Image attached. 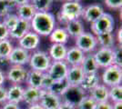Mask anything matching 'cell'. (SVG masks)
Returning <instances> with one entry per match:
<instances>
[{
	"instance_id": "obj_1",
	"label": "cell",
	"mask_w": 122,
	"mask_h": 109,
	"mask_svg": "<svg viewBox=\"0 0 122 109\" xmlns=\"http://www.w3.org/2000/svg\"><path fill=\"white\" fill-rule=\"evenodd\" d=\"M56 16L51 12H36L30 21L31 30L39 36H48L56 27Z\"/></svg>"
},
{
	"instance_id": "obj_2",
	"label": "cell",
	"mask_w": 122,
	"mask_h": 109,
	"mask_svg": "<svg viewBox=\"0 0 122 109\" xmlns=\"http://www.w3.org/2000/svg\"><path fill=\"white\" fill-rule=\"evenodd\" d=\"M83 9L84 6L81 3L64 1L61 5L58 13L56 14V23L58 21L59 25L61 26H64L68 21L80 19L83 14Z\"/></svg>"
},
{
	"instance_id": "obj_3",
	"label": "cell",
	"mask_w": 122,
	"mask_h": 109,
	"mask_svg": "<svg viewBox=\"0 0 122 109\" xmlns=\"http://www.w3.org/2000/svg\"><path fill=\"white\" fill-rule=\"evenodd\" d=\"M115 28V19L111 14L105 12L99 18L90 24V30L94 36L111 33Z\"/></svg>"
},
{
	"instance_id": "obj_4",
	"label": "cell",
	"mask_w": 122,
	"mask_h": 109,
	"mask_svg": "<svg viewBox=\"0 0 122 109\" xmlns=\"http://www.w3.org/2000/svg\"><path fill=\"white\" fill-rule=\"evenodd\" d=\"M51 62L52 60L50 59L47 52L37 49L31 53L30 58L28 61V66L32 70L46 73V71L50 66Z\"/></svg>"
},
{
	"instance_id": "obj_5",
	"label": "cell",
	"mask_w": 122,
	"mask_h": 109,
	"mask_svg": "<svg viewBox=\"0 0 122 109\" xmlns=\"http://www.w3.org/2000/svg\"><path fill=\"white\" fill-rule=\"evenodd\" d=\"M101 84L105 85L108 88L122 83V67L112 65L103 69L100 75Z\"/></svg>"
},
{
	"instance_id": "obj_6",
	"label": "cell",
	"mask_w": 122,
	"mask_h": 109,
	"mask_svg": "<svg viewBox=\"0 0 122 109\" xmlns=\"http://www.w3.org/2000/svg\"><path fill=\"white\" fill-rule=\"evenodd\" d=\"M75 46L85 54H92L98 47L96 36L91 32L86 31L75 38Z\"/></svg>"
},
{
	"instance_id": "obj_7",
	"label": "cell",
	"mask_w": 122,
	"mask_h": 109,
	"mask_svg": "<svg viewBox=\"0 0 122 109\" xmlns=\"http://www.w3.org/2000/svg\"><path fill=\"white\" fill-rule=\"evenodd\" d=\"M28 69L22 66H10L5 73V79L11 85H22L25 82Z\"/></svg>"
},
{
	"instance_id": "obj_8",
	"label": "cell",
	"mask_w": 122,
	"mask_h": 109,
	"mask_svg": "<svg viewBox=\"0 0 122 109\" xmlns=\"http://www.w3.org/2000/svg\"><path fill=\"white\" fill-rule=\"evenodd\" d=\"M69 66L66 61H52L46 74L50 76L55 82L63 81L66 77Z\"/></svg>"
},
{
	"instance_id": "obj_9",
	"label": "cell",
	"mask_w": 122,
	"mask_h": 109,
	"mask_svg": "<svg viewBox=\"0 0 122 109\" xmlns=\"http://www.w3.org/2000/svg\"><path fill=\"white\" fill-rule=\"evenodd\" d=\"M31 53L25 50L24 48L18 47H14L12 52L10 53L7 61L10 66H25L28 65Z\"/></svg>"
},
{
	"instance_id": "obj_10",
	"label": "cell",
	"mask_w": 122,
	"mask_h": 109,
	"mask_svg": "<svg viewBox=\"0 0 122 109\" xmlns=\"http://www.w3.org/2000/svg\"><path fill=\"white\" fill-rule=\"evenodd\" d=\"M94 58L96 60L99 69H104L110 66L113 64V51L112 48L97 47L96 51L93 53Z\"/></svg>"
},
{
	"instance_id": "obj_11",
	"label": "cell",
	"mask_w": 122,
	"mask_h": 109,
	"mask_svg": "<svg viewBox=\"0 0 122 109\" xmlns=\"http://www.w3.org/2000/svg\"><path fill=\"white\" fill-rule=\"evenodd\" d=\"M40 36L32 30L25 34L22 38H20L17 43L18 47L24 48L28 52H34L37 50V48L40 45Z\"/></svg>"
},
{
	"instance_id": "obj_12",
	"label": "cell",
	"mask_w": 122,
	"mask_h": 109,
	"mask_svg": "<svg viewBox=\"0 0 122 109\" xmlns=\"http://www.w3.org/2000/svg\"><path fill=\"white\" fill-rule=\"evenodd\" d=\"M62 102V97L56 95L48 90H42L39 103L44 109H57Z\"/></svg>"
},
{
	"instance_id": "obj_13",
	"label": "cell",
	"mask_w": 122,
	"mask_h": 109,
	"mask_svg": "<svg viewBox=\"0 0 122 109\" xmlns=\"http://www.w3.org/2000/svg\"><path fill=\"white\" fill-rule=\"evenodd\" d=\"M104 13H105L104 7L100 4L95 3L84 7L81 18H83L87 23L91 24L94 21L97 20V18H99Z\"/></svg>"
},
{
	"instance_id": "obj_14",
	"label": "cell",
	"mask_w": 122,
	"mask_h": 109,
	"mask_svg": "<svg viewBox=\"0 0 122 109\" xmlns=\"http://www.w3.org/2000/svg\"><path fill=\"white\" fill-rule=\"evenodd\" d=\"M84 76H85V74L80 67V66H69L65 80L71 88H78L84 79Z\"/></svg>"
},
{
	"instance_id": "obj_15",
	"label": "cell",
	"mask_w": 122,
	"mask_h": 109,
	"mask_svg": "<svg viewBox=\"0 0 122 109\" xmlns=\"http://www.w3.org/2000/svg\"><path fill=\"white\" fill-rule=\"evenodd\" d=\"M29 31H31L30 22L23 19H18L15 26L9 31V38L11 40L13 39L18 41Z\"/></svg>"
},
{
	"instance_id": "obj_16",
	"label": "cell",
	"mask_w": 122,
	"mask_h": 109,
	"mask_svg": "<svg viewBox=\"0 0 122 109\" xmlns=\"http://www.w3.org/2000/svg\"><path fill=\"white\" fill-rule=\"evenodd\" d=\"M85 55L86 54L82 52L78 47H76V46H72L70 47H67L65 61L69 66H80L85 57Z\"/></svg>"
},
{
	"instance_id": "obj_17",
	"label": "cell",
	"mask_w": 122,
	"mask_h": 109,
	"mask_svg": "<svg viewBox=\"0 0 122 109\" xmlns=\"http://www.w3.org/2000/svg\"><path fill=\"white\" fill-rule=\"evenodd\" d=\"M41 94H42V89L34 88L31 86H25L24 88L22 102H24L27 106L38 104L41 97Z\"/></svg>"
},
{
	"instance_id": "obj_18",
	"label": "cell",
	"mask_w": 122,
	"mask_h": 109,
	"mask_svg": "<svg viewBox=\"0 0 122 109\" xmlns=\"http://www.w3.org/2000/svg\"><path fill=\"white\" fill-rule=\"evenodd\" d=\"M24 86L22 85H11L7 90V97L6 102L13 104H19L23 101V94H24Z\"/></svg>"
},
{
	"instance_id": "obj_19",
	"label": "cell",
	"mask_w": 122,
	"mask_h": 109,
	"mask_svg": "<svg viewBox=\"0 0 122 109\" xmlns=\"http://www.w3.org/2000/svg\"><path fill=\"white\" fill-rule=\"evenodd\" d=\"M63 27L66 29V33L68 34L69 37H72L74 39L76 38L78 36H80L82 33L85 32L84 23L82 22L81 19L68 21Z\"/></svg>"
},
{
	"instance_id": "obj_20",
	"label": "cell",
	"mask_w": 122,
	"mask_h": 109,
	"mask_svg": "<svg viewBox=\"0 0 122 109\" xmlns=\"http://www.w3.org/2000/svg\"><path fill=\"white\" fill-rule=\"evenodd\" d=\"M100 83H101L100 76L98 75V73H97V74H90V75H85L84 79H83V81L81 82L78 88L84 93L85 92L88 93Z\"/></svg>"
},
{
	"instance_id": "obj_21",
	"label": "cell",
	"mask_w": 122,
	"mask_h": 109,
	"mask_svg": "<svg viewBox=\"0 0 122 109\" xmlns=\"http://www.w3.org/2000/svg\"><path fill=\"white\" fill-rule=\"evenodd\" d=\"M67 47L64 44H52L48 49V56L52 61H65Z\"/></svg>"
},
{
	"instance_id": "obj_22",
	"label": "cell",
	"mask_w": 122,
	"mask_h": 109,
	"mask_svg": "<svg viewBox=\"0 0 122 109\" xmlns=\"http://www.w3.org/2000/svg\"><path fill=\"white\" fill-rule=\"evenodd\" d=\"M80 67L83 70L85 75H90V74H97L99 71V67L96 63L94 58L93 53L92 54H86L85 57L82 61Z\"/></svg>"
},
{
	"instance_id": "obj_23",
	"label": "cell",
	"mask_w": 122,
	"mask_h": 109,
	"mask_svg": "<svg viewBox=\"0 0 122 109\" xmlns=\"http://www.w3.org/2000/svg\"><path fill=\"white\" fill-rule=\"evenodd\" d=\"M44 75H45V73L29 69L28 72H27V76H26L25 82L26 86H31V87H34V88L41 89Z\"/></svg>"
},
{
	"instance_id": "obj_24",
	"label": "cell",
	"mask_w": 122,
	"mask_h": 109,
	"mask_svg": "<svg viewBox=\"0 0 122 109\" xmlns=\"http://www.w3.org/2000/svg\"><path fill=\"white\" fill-rule=\"evenodd\" d=\"M36 9L30 3L15 6V15L18 16L19 19L30 22L34 16L36 15Z\"/></svg>"
},
{
	"instance_id": "obj_25",
	"label": "cell",
	"mask_w": 122,
	"mask_h": 109,
	"mask_svg": "<svg viewBox=\"0 0 122 109\" xmlns=\"http://www.w3.org/2000/svg\"><path fill=\"white\" fill-rule=\"evenodd\" d=\"M108 90L109 88L107 86L100 83L95 88L92 89L90 92H88L87 95L94 99L97 103L108 101Z\"/></svg>"
},
{
	"instance_id": "obj_26",
	"label": "cell",
	"mask_w": 122,
	"mask_h": 109,
	"mask_svg": "<svg viewBox=\"0 0 122 109\" xmlns=\"http://www.w3.org/2000/svg\"><path fill=\"white\" fill-rule=\"evenodd\" d=\"M49 40L52 44H64L66 45L69 40V36L63 26H57L48 36Z\"/></svg>"
},
{
	"instance_id": "obj_27",
	"label": "cell",
	"mask_w": 122,
	"mask_h": 109,
	"mask_svg": "<svg viewBox=\"0 0 122 109\" xmlns=\"http://www.w3.org/2000/svg\"><path fill=\"white\" fill-rule=\"evenodd\" d=\"M98 47H106V48H113L117 45L115 34L111 33H104L96 36Z\"/></svg>"
},
{
	"instance_id": "obj_28",
	"label": "cell",
	"mask_w": 122,
	"mask_h": 109,
	"mask_svg": "<svg viewBox=\"0 0 122 109\" xmlns=\"http://www.w3.org/2000/svg\"><path fill=\"white\" fill-rule=\"evenodd\" d=\"M70 89H71V87L69 86L68 84L66 83V80H63V81L54 82V84L52 85V86L48 91H50L53 94H55V95L63 98L66 94L69 92Z\"/></svg>"
},
{
	"instance_id": "obj_29",
	"label": "cell",
	"mask_w": 122,
	"mask_h": 109,
	"mask_svg": "<svg viewBox=\"0 0 122 109\" xmlns=\"http://www.w3.org/2000/svg\"><path fill=\"white\" fill-rule=\"evenodd\" d=\"M53 3L54 0H30V4L36 12H49Z\"/></svg>"
},
{
	"instance_id": "obj_30",
	"label": "cell",
	"mask_w": 122,
	"mask_h": 109,
	"mask_svg": "<svg viewBox=\"0 0 122 109\" xmlns=\"http://www.w3.org/2000/svg\"><path fill=\"white\" fill-rule=\"evenodd\" d=\"M97 102L88 95H82L79 101L76 104V109H95Z\"/></svg>"
},
{
	"instance_id": "obj_31",
	"label": "cell",
	"mask_w": 122,
	"mask_h": 109,
	"mask_svg": "<svg viewBox=\"0 0 122 109\" xmlns=\"http://www.w3.org/2000/svg\"><path fill=\"white\" fill-rule=\"evenodd\" d=\"M14 47L15 46L13 45L10 38L1 40L0 41V58L7 59Z\"/></svg>"
},
{
	"instance_id": "obj_32",
	"label": "cell",
	"mask_w": 122,
	"mask_h": 109,
	"mask_svg": "<svg viewBox=\"0 0 122 109\" xmlns=\"http://www.w3.org/2000/svg\"><path fill=\"white\" fill-rule=\"evenodd\" d=\"M108 101L111 103L122 102V85H117L109 87L108 90Z\"/></svg>"
},
{
	"instance_id": "obj_33",
	"label": "cell",
	"mask_w": 122,
	"mask_h": 109,
	"mask_svg": "<svg viewBox=\"0 0 122 109\" xmlns=\"http://www.w3.org/2000/svg\"><path fill=\"white\" fill-rule=\"evenodd\" d=\"M16 5L12 0H0V17H4L7 14L12 13V10L15 9Z\"/></svg>"
},
{
	"instance_id": "obj_34",
	"label": "cell",
	"mask_w": 122,
	"mask_h": 109,
	"mask_svg": "<svg viewBox=\"0 0 122 109\" xmlns=\"http://www.w3.org/2000/svg\"><path fill=\"white\" fill-rule=\"evenodd\" d=\"M18 19L19 18H18V16L15 15V13H9V14H7L6 16L3 17L2 22L7 27V29L10 31L11 29L15 26V24L17 23Z\"/></svg>"
},
{
	"instance_id": "obj_35",
	"label": "cell",
	"mask_w": 122,
	"mask_h": 109,
	"mask_svg": "<svg viewBox=\"0 0 122 109\" xmlns=\"http://www.w3.org/2000/svg\"><path fill=\"white\" fill-rule=\"evenodd\" d=\"M113 51V64L119 67H122V47L117 44L112 48Z\"/></svg>"
},
{
	"instance_id": "obj_36",
	"label": "cell",
	"mask_w": 122,
	"mask_h": 109,
	"mask_svg": "<svg viewBox=\"0 0 122 109\" xmlns=\"http://www.w3.org/2000/svg\"><path fill=\"white\" fill-rule=\"evenodd\" d=\"M105 4L109 9L118 10L122 7V0H104Z\"/></svg>"
},
{
	"instance_id": "obj_37",
	"label": "cell",
	"mask_w": 122,
	"mask_h": 109,
	"mask_svg": "<svg viewBox=\"0 0 122 109\" xmlns=\"http://www.w3.org/2000/svg\"><path fill=\"white\" fill-rule=\"evenodd\" d=\"M54 80L46 74L45 73L44 75V78H43V81H42V86H41V89L42 90H49L50 87L52 86V85L54 84Z\"/></svg>"
},
{
	"instance_id": "obj_38",
	"label": "cell",
	"mask_w": 122,
	"mask_h": 109,
	"mask_svg": "<svg viewBox=\"0 0 122 109\" xmlns=\"http://www.w3.org/2000/svg\"><path fill=\"white\" fill-rule=\"evenodd\" d=\"M57 109H76V104L74 102H72L68 99L62 98V102L57 107Z\"/></svg>"
},
{
	"instance_id": "obj_39",
	"label": "cell",
	"mask_w": 122,
	"mask_h": 109,
	"mask_svg": "<svg viewBox=\"0 0 122 109\" xmlns=\"http://www.w3.org/2000/svg\"><path fill=\"white\" fill-rule=\"evenodd\" d=\"M7 38H9V30L1 21L0 22V41Z\"/></svg>"
},
{
	"instance_id": "obj_40",
	"label": "cell",
	"mask_w": 122,
	"mask_h": 109,
	"mask_svg": "<svg viewBox=\"0 0 122 109\" xmlns=\"http://www.w3.org/2000/svg\"><path fill=\"white\" fill-rule=\"evenodd\" d=\"M6 97H7V90L6 87L0 86V104L2 105L3 104H5L6 102Z\"/></svg>"
},
{
	"instance_id": "obj_41",
	"label": "cell",
	"mask_w": 122,
	"mask_h": 109,
	"mask_svg": "<svg viewBox=\"0 0 122 109\" xmlns=\"http://www.w3.org/2000/svg\"><path fill=\"white\" fill-rule=\"evenodd\" d=\"M95 109H112V103L110 101H104L97 103Z\"/></svg>"
},
{
	"instance_id": "obj_42",
	"label": "cell",
	"mask_w": 122,
	"mask_h": 109,
	"mask_svg": "<svg viewBox=\"0 0 122 109\" xmlns=\"http://www.w3.org/2000/svg\"><path fill=\"white\" fill-rule=\"evenodd\" d=\"M0 109H20V106H19V104L5 102V104H2V106H1Z\"/></svg>"
},
{
	"instance_id": "obj_43",
	"label": "cell",
	"mask_w": 122,
	"mask_h": 109,
	"mask_svg": "<svg viewBox=\"0 0 122 109\" xmlns=\"http://www.w3.org/2000/svg\"><path fill=\"white\" fill-rule=\"evenodd\" d=\"M6 79H5V73L2 70V68L0 67V86H3L4 84L5 83Z\"/></svg>"
},
{
	"instance_id": "obj_44",
	"label": "cell",
	"mask_w": 122,
	"mask_h": 109,
	"mask_svg": "<svg viewBox=\"0 0 122 109\" xmlns=\"http://www.w3.org/2000/svg\"><path fill=\"white\" fill-rule=\"evenodd\" d=\"M121 32H122V29H121V26H120V27L117 29V36L115 35L116 42H117V44H118V45H121Z\"/></svg>"
},
{
	"instance_id": "obj_45",
	"label": "cell",
	"mask_w": 122,
	"mask_h": 109,
	"mask_svg": "<svg viewBox=\"0 0 122 109\" xmlns=\"http://www.w3.org/2000/svg\"><path fill=\"white\" fill-rule=\"evenodd\" d=\"M12 1H13V3L16 6L17 5H24V4H27V3H30V0H12Z\"/></svg>"
},
{
	"instance_id": "obj_46",
	"label": "cell",
	"mask_w": 122,
	"mask_h": 109,
	"mask_svg": "<svg viewBox=\"0 0 122 109\" xmlns=\"http://www.w3.org/2000/svg\"><path fill=\"white\" fill-rule=\"evenodd\" d=\"M112 109H122V102L112 103Z\"/></svg>"
},
{
	"instance_id": "obj_47",
	"label": "cell",
	"mask_w": 122,
	"mask_h": 109,
	"mask_svg": "<svg viewBox=\"0 0 122 109\" xmlns=\"http://www.w3.org/2000/svg\"><path fill=\"white\" fill-rule=\"evenodd\" d=\"M27 109H44V108L39 104H33V105L27 106Z\"/></svg>"
},
{
	"instance_id": "obj_48",
	"label": "cell",
	"mask_w": 122,
	"mask_h": 109,
	"mask_svg": "<svg viewBox=\"0 0 122 109\" xmlns=\"http://www.w3.org/2000/svg\"><path fill=\"white\" fill-rule=\"evenodd\" d=\"M66 2H77V3H81L82 0H65Z\"/></svg>"
},
{
	"instance_id": "obj_49",
	"label": "cell",
	"mask_w": 122,
	"mask_h": 109,
	"mask_svg": "<svg viewBox=\"0 0 122 109\" xmlns=\"http://www.w3.org/2000/svg\"><path fill=\"white\" fill-rule=\"evenodd\" d=\"M54 1H59V2H64L65 0H54Z\"/></svg>"
}]
</instances>
